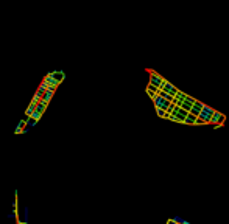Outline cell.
Listing matches in <instances>:
<instances>
[{
	"label": "cell",
	"mask_w": 229,
	"mask_h": 224,
	"mask_svg": "<svg viewBox=\"0 0 229 224\" xmlns=\"http://www.w3.org/2000/svg\"><path fill=\"white\" fill-rule=\"evenodd\" d=\"M41 117H42V114H39V112H36V111H34V112L30 115V118H31L33 121H36V123H38L39 120H41Z\"/></svg>",
	"instance_id": "cell-9"
},
{
	"label": "cell",
	"mask_w": 229,
	"mask_h": 224,
	"mask_svg": "<svg viewBox=\"0 0 229 224\" xmlns=\"http://www.w3.org/2000/svg\"><path fill=\"white\" fill-rule=\"evenodd\" d=\"M213 112H215L213 107H211V106L204 104V107L199 111V115H198V117H199L201 120H204V121H206V125H209V123H211L212 115H213Z\"/></svg>",
	"instance_id": "cell-2"
},
{
	"label": "cell",
	"mask_w": 229,
	"mask_h": 224,
	"mask_svg": "<svg viewBox=\"0 0 229 224\" xmlns=\"http://www.w3.org/2000/svg\"><path fill=\"white\" fill-rule=\"evenodd\" d=\"M192 107H193L195 111H198V112H199V111L204 107V103H203V101H199V100H196L195 103H193V106H192Z\"/></svg>",
	"instance_id": "cell-7"
},
{
	"label": "cell",
	"mask_w": 229,
	"mask_h": 224,
	"mask_svg": "<svg viewBox=\"0 0 229 224\" xmlns=\"http://www.w3.org/2000/svg\"><path fill=\"white\" fill-rule=\"evenodd\" d=\"M187 114L189 112H185V111H182V109H179V112L176 114V123H184V120H185V117H187Z\"/></svg>",
	"instance_id": "cell-3"
},
{
	"label": "cell",
	"mask_w": 229,
	"mask_h": 224,
	"mask_svg": "<svg viewBox=\"0 0 229 224\" xmlns=\"http://www.w3.org/2000/svg\"><path fill=\"white\" fill-rule=\"evenodd\" d=\"M22 224H28V223H24V221H22Z\"/></svg>",
	"instance_id": "cell-17"
},
{
	"label": "cell",
	"mask_w": 229,
	"mask_h": 224,
	"mask_svg": "<svg viewBox=\"0 0 229 224\" xmlns=\"http://www.w3.org/2000/svg\"><path fill=\"white\" fill-rule=\"evenodd\" d=\"M148 73H150V83L148 84H151V86H154V87H157L159 90L162 89V86L165 84V79L164 76H161V75H157L154 70H148Z\"/></svg>",
	"instance_id": "cell-1"
},
{
	"label": "cell",
	"mask_w": 229,
	"mask_h": 224,
	"mask_svg": "<svg viewBox=\"0 0 229 224\" xmlns=\"http://www.w3.org/2000/svg\"><path fill=\"white\" fill-rule=\"evenodd\" d=\"M53 95H55V90H47L44 93V97H42V101L45 104H48V103H50V100L53 98Z\"/></svg>",
	"instance_id": "cell-5"
},
{
	"label": "cell",
	"mask_w": 229,
	"mask_h": 224,
	"mask_svg": "<svg viewBox=\"0 0 229 224\" xmlns=\"http://www.w3.org/2000/svg\"><path fill=\"white\" fill-rule=\"evenodd\" d=\"M28 216H30V209H28V206H25V209H24V223H28Z\"/></svg>",
	"instance_id": "cell-11"
},
{
	"label": "cell",
	"mask_w": 229,
	"mask_h": 224,
	"mask_svg": "<svg viewBox=\"0 0 229 224\" xmlns=\"http://www.w3.org/2000/svg\"><path fill=\"white\" fill-rule=\"evenodd\" d=\"M6 218H8V220H13V218H14V220H17V216H16L14 213H8V216H6Z\"/></svg>",
	"instance_id": "cell-15"
},
{
	"label": "cell",
	"mask_w": 229,
	"mask_h": 224,
	"mask_svg": "<svg viewBox=\"0 0 229 224\" xmlns=\"http://www.w3.org/2000/svg\"><path fill=\"white\" fill-rule=\"evenodd\" d=\"M24 128H25V123H24V120H20V121H19V125L16 126L14 132H16V134H20V132H22V129H24Z\"/></svg>",
	"instance_id": "cell-10"
},
{
	"label": "cell",
	"mask_w": 229,
	"mask_h": 224,
	"mask_svg": "<svg viewBox=\"0 0 229 224\" xmlns=\"http://www.w3.org/2000/svg\"><path fill=\"white\" fill-rule=\"evenodd\" d=\"M34 112V103H30L28 106H27V111H25V115H27V118H30V115Z\"/></svg>",
	"instance_id": "cell-8"
},
{
	"label": "cell",
	"mask_w": 229,
	"mask_h": 224,
	"mask_svg": "<svg viewBox=\"0 0 229 224\" xmlns=\"http://www.w3.org/2000/svg\"><path fill=\"white\" fill-rule=\"evenodd\" d=\"M156 114L159 115V117H162V118H164V117H165V114H167V112H165L164 109H161V107H156Z\"/></svg>",
	"instance_id": "cell-12"
},
{
	"label": "cell",
	"mask_w": 229,
	"mask_h": 224,
	"mask_svg": "<svg viewBox=\"0 0 229 224\" xmlns=\"http://www.w3.org/2000/svg\"><path fill=\"white\" fill-rule=\"evenodd\" d=\"M42 97H44V95H42V93H41V92H38V90H36V93H34V97H33V100H31V103H34V104H38V103H39V101H41V100H42Z\"/></svg>",
	"instance_id": "cell-6"
},
{
	"label": "cell",
	"mask_w": 229,
	"mask_h": 224,
	"mask_svg": "<svg viewBox=\"0 0 229 224\" xmlns=\"http://www.w3.org/2000/svg\"><path fill=\"white\" fill-rule=\"evenodd\" d=\"M206 125V121L204 120H201L199 117H196V120H195V126H204Z\"/></svg>",
	"instance_id": "cell-14"
},
{
	"label": "cell",
	"mask_w": 229,
	"mask_h": 224,
	"mask_svg": "<svg viewBox=\"0 0 229 224\" xmlns=\"http://www.w3.org/2000/svg\"><path fill=\"white\" fill-rule=\"evenodd\" d=\"M184 101H187V103H190V104L193 106V103H195L196 100L193 98V97H190V95H185V100H184Z\"/></svg>",
	"instance_id": "cell-13"
},
{
	"label": "cell",
	"mask_w": 229,
	"mask_h": 224,
	"mask_svg": "<svg viewBox=\"0 0 229 224\" xmlns=\"http://www.w3.org/2000/svg\"><path fill=\"white\" fill-rule=\"evenodd\" d=\"M195 120H196V117H195V115H192V114H187V117H185V120H184V123H182V125L195 126Z\"/></svg>",
	"instance_id": "cell-4"
},
{
	"label": "cell",
	"mask_w": 229,
	"mask_h": 224,
	"mask_svg": "<svg viewBox=\"0 0 229 224\" xmlns=\"http://www.w3.org/2000/svg\"><path fill=\"white\" fill-rule=\"evenodd\" d=\"M28 131H30V128H24V129H22V132H20V134H28Z\"/></svg>",
	"instance_id": "cell-16"
}]
</instances>
